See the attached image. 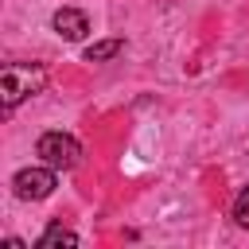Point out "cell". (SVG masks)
Masks as SVG:
<instances>
[{"label":"cell","mask_w":249,"mask_h":249,"mask_svg":"<svg viewBox=\"0 0 249 249\" xmlns=\"http://www.w3.org/2000/svg\"><path fill=\"white\" fill-rule=\"evenodd\" d=\"M47 86V70L43 66H27V62H8L4 74H0V97H4V109L19 105L23 97L39 93Z\"/></svg>","instance_id":"obj_1"},{"label":"cell","mask_w":249,"mask_h":249,"mask_svg":"<svg viewBox=\"0 0 249 249\" xmlns=\"http://www.w3.org/2000/svg\"><path fill=\"white\" fill-rule=\"evenodd\" d=\"M35 156L54 167V171H70L78 160H82V144L70 136V132H43L39 144H35Z\"/></svg>","instance_id":"obj_2"},{"label":"cell","mask_w":249,"mask_h":249,"mask_svg":"<svg viewBox=\"0 0 249 249\" xmlns=\"http://www.w3.org/2000/svg\"><path fill=\"white\" fill-rule=\"evenodd\" d=\"M54 167H23V171H16V179H12V187H16V198H23V202H39V198H47L51 191H54Z\"/></svg>","instance_id":"obj_3"},{"label":"cell","mask_w":249,"mask_h":249,"mask_svg":"<svg viewBox=\"0 0 249 249\" xmlns=\"http://www.w3.org/2000/svg\"><path fill=\"white\" fill-rule=\"evenodd\" d=\"M51 27H54L66 43H78V39H86L89 19H86V12H78V8H58L54 19H51Z\"/></svg>","instance_id":"obj_4"},{"label":"cell","mask_w":249,"mask_h":249,"mask_svg":"<svg viewBox=\"0 0 249 249\" xmlns=\"http://www.w3.org/2000/svg\"><path fill=\"white\" fill-rule=\"evenodd\" d=\"M58 245L74 249V245H78V233H70V230H62V226L54 222V226H47V230H43V237H39V249H58Z\"/></svg>","instance_id":"obj_5"},{"label":"cell","mask_w":249,"mask_h":249,"mask_svg":"<svg viewBox=\"0 0 249 249\" xmlns=\"http://www.w3.org/2000/svg\"><path fill=\"white\" fill-rule=\"evenodd\" d=\"M121 39H101V43H89L86 47V62H109V58H117L121 54Z\"/></svg>","instance_id":"obj_6"},{"label":"cell","mask_w":249,"mask_h":249,"mask_svg":"<svg viewBox=\"0 0 249 249\" xmlns=\"http://www.w3.org/2000/svg\"><path fill=\"white\" fill-rule=\"evenodd\" d=\"M233 222H237L241 230H249V187H241L237 198H233Z\"/></svg>","instance_id":"obj_7"}]
</instances>
